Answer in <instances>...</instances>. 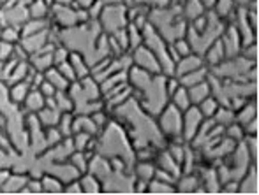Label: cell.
I'll list each match as a JSON object with an SVG mask.
<instances>
[{"label": "cell", "instance_id": "cell-16", "mask_svg": "<svg viewBox=\"0 0 259 195\" xmlns=\"http://www.w3.org/2000/svg\"><path fill=\"white\" fill-rule=\"evenodd\" d=\"M133 174L136 176V179H140V181L150 183L155 176V162H138Z\"/></svg>", "mask_w": 259, "mask_h": 195}, {"label": "cell", "instance_id": "cell-14", "mask_svg": "<svg viewBox=\"0 0 259 195\" xmlns=\"http://www.w3.org/2000/svg\"><path fill=\"white\" fill-rule=\"evenodd\" d=\"M23 107L28 111V113H37L45 107V95L39 92L37 88H30V92L27 93L23 102Z\"/></svg>", "mask_w": 259, "mask_h": 195}, {"label": "cell", "instance_id": "cell-13", "mask_svg": "<svg viewBox=\"0 0 259 195\" xmlns=\"http://www.w3.org/2000/svg\"><path fill=\"white\" fill-rule=\"evenodd\" d=\"M208 72H210V69H208L206 65H203V67L196 69V71H191V72H187V74L180 76L178 81H180L182 86L189 88V86H194V85H198V83L205 81V79L208 78Z\"/></svg>", "mask_w": 259, "mask_h": 195}, {"label": "cell", "instance_id": "cell-12", "mask_svg": "<svg viewBox=\"0 0 259 195\" xmlns=\"http://www.w3.org/2000/svg\"><path fill=\"white\" fill-rule=\"evenodd\" d=\"M79 185H81V192L83 193H99L103 192V181H101L97 176H94L92 172H83L78 178Z\"/></svg>", "mask_w": 259, "mask_h": 195}, {"label": "cell", "instance_id": "cell-6", "mask_svg": "<svg viewBox=\"0 0 259 195\" xmlns=\"http://www.w3.org/2000/svg\"><path fill=\"white\" fill-rule=\"evenodd\" d=\"M203 65H205L203 56L198 55V53H191V55L184 56V58H180V60L175 62L173 76L175 78H180V76L187 74V72H191V71H196V69L203 67Z\"/></svg>", "mask_w": 259, "mask_h": 195}, {"label": "cell", "instance_id": "cell-25", "mask_svg": "<svg viewBox=\"0 0 259 195\" xmlns=\"http://www.w3.org/2000/svg\"><path fill=\"white\" fill-rule=\"evenodd\" d=\"M127 41H129V53L134 51L138 46L143 44V30L134 27L133 23H127Z\"/></svg>", "mask_w": 259, "mask_h": 195}, {"label": "cell", "instance_id": "cell-36", "mask_svg": "<svg viewBox=\"0 0 259 195\" xmlns=\"http://www.w3.org/2000/svg\"><path fill=\"white\" fill-rule=\"evenodd\" d=\"M74 0H53L55 6H71Z\"/></svg>", "mask_w": 259, "mask_h": 195}, {"label": "cell", "instance_id": "cell-8", "mask_svg": "<svg viewBox=\"0 0 259 195\" xmlns=\"http://www.w3.org/2000/svg\"><path fill=\"white\" fill-rule=\"evenodd\" d=\"M203 60H205V65L208 69H211V67H215V65L224 62L226 51H224V46H222L221 39H215V41L208 46L206 51L203 53Z\"/></svg>", "mask_w": 259, "mask_h": 195}, {"label": "cell", "instance_id": "cell-23", "mask_svg": "<svg viewBox=\"0 0 259 195\" xmlns=\"http://www.w3.org/2000/svg\"><path fill=\"white\" fill-rule=\"evenodd\" d=\"M55 104H57V109L60 113H74V102H72L67 90H60L55 93Z\"/></svg>", "mask_w": 259, "mask_h": 195}, {"label": "cell", "instance_id": "cell-9", "mask_svg": "<svg viewBox=\"0 0 259 195\" xmlns=\"http://www.w3.org/2000/svg\"><path fill=\"white\" fill-rule=\"evenodd\" d=\"M175 190L177 192H182V193H194V190L201 185V179H199V174H194L192 172H182L180 176L177 178L175 181Z\"/></svg>", "mask_w": 259, "mask_h": 195}, {"label": "cell", "instance_id": "cell-17", "mask_svg": "<svg viewBox=\"0 0 259 195\" xmlns=\"http://www.w3.org/2000/svg\"><path fill=\"white\" fill-rule=\"evenodd\" d=\"M169 53H171V58L177 62V60L184 58V56L191 55L192 49H191V44H189V41L185 37H180L177 39V41L169 42Z\"/></svg>", "mask_w": 259, "mask_h": 195}, {"label": "cell", "instance_id": "cell-5", "mask_svg": "<svg viewBox=\"0 0 259 195\" xmlns=\"http://www.w3.org/2000/svg\"><path fill=\"white\" fill-rule=\"evenodd\" d=\"M219 39H221L222 46H224L226 58H233V56L240 55V51H242V37H240L238 30L231 23H226Z\"/></svg>", "mask_w": 259, "mask_h": 195}, {"label": "cell", "instance_id": "cell-32", "mask_svg": "<svg viewBox=\"0 0 259 195\" xmlns=\"http://www.w3.org/2000/svg\"><path fill=\"white\" fill-rule=\"evenodd\" d=\"M55 67H57L58 71H60V74L64 76V78L67 79L69 83H74L76 81V74H74V71H72L71 63H69V60H65V62L55 65Z\"/></svg>", "mask_w": 259, "mask_h": 195}, {"label": "cell", "instance_id": "cell-26", "mask_svg": "<svg viewBox=\"0 0 259 195\" xmlns=\"http://www.w3.org/2000/svg\"><path fill=\"white\" fill-rule=\"evenodd\" d=\"M72 123H74V113H60V120L57 123V128L62 134V137L72 136Z\"/></svg>", "mask_w": 259, "mask_h": 195}, {"label": "cell", "instance_id": "cell-24", "mask_svg": "<svg viewBox=\"0 0 259 195\" xmlns=\"http://www.w3.org/2000/svg\"><path fill=\"white\" fill-rule=\"evenodd\" d=\"M213 121L217 125H222V127H228L229 123L235 121V111L228 106H219L213 114Z\"/></svg>", "mask_w": 259, "mask_h": 195}, {"label": "cell", "instance_id": "cell-33", "mask_svg": "<svg viewBox=\"0 0 259 195\" xmlns=\"http://www.w3.org/2000/svg\"><path fill=\"white\" fill-rule=\"evenodd\" d=\"M103 9H104V4L101 2V0H96V2H94L92 6L87 9V13H89L90 20L97 21V20H99V16H101V13H103Z\"/></svg>", "mask_w": 259, "mask_h": 195}, {"label": "cell", "instance_id": "cell-31", "mask_svg": "<svg viewBox=\"0 0 259 195\" xmlns=\"http://www.w3.org/2000/svg\"><path fill=\"white\" fill-rule=\"evenodd\" d=\"M147 192H150V193H177V190H175V185H171V183L160 181V179L154 178L150 183H148Z\"/></svg>", "mask_w": 259, "mask_h": 195}, {"label": "cell", "instance_id": "cell-18", "mask_svg": "<svg viewBox=\"0 0 259 195\" xmlns=\"http://www.w3.org/2000/svg\"><path fill=\"white\" fill-rule=\"evenodd\" d=\"M235 9H236L235 0H217V2H215V6L211 7V11H213V13L217 14L222 21H226V23H228L229 18L233 16Z\"/></svg>", "mask_w": 259, "mask_h": 195}, {"label": "cell", "instance_id": "cell-27", "mask_svg": "<svg viewBox=\"0 0 259 195\" xmlns=\"http://www.w3.org/2000/svg\"><path fill=\"white\" fill-rule=\"evenodd\" d=\"M219 106H221L219 100L215 99L213 95H208L206 99H203L201 102L198 104V109L201 111L203 118H213V114H215V111H217Z\"/></svg>", "mask_w": 259, "mask_h": 195}, {"label": "cell", "instance_id": "cell-35", "mask_svg": "<svg viewBox=\"0 0 259 195\" xmlns=\"http://www.w3.org/2000/svg\"><path fill=\"white\" fill-rule=\"evenodd\" d=\"M74 2L78 4V7H81V9H89L96 0H74Z\"/></svg>", "mask_w": 259, "mask_h": 195}, {"label": "cell", "instance_id": "cell-30", "mask_svg": "<svg viewBox=\"0 0 259 195\" xmlns=\"http://www.w3.org/2000/svg\"><path fill=\"white\" fill-rule=\"evenodd\" d=\"M224 136L229 137L231 141H235V143H242V141L245 139V130H243V127L240 123L233 121L228 127H224Z\"/></svg>", "mask_w": 259, "mask_h": 195}, {"label": "cell", "instance_id": "cell-7", "mask_svg": "<svg viewBox=\"0 0 259 195\" xmlns=\"http://www.w3.org/2000/svg\"><path fill=\"white\" fill-rule=\"evenodd\" d=\"M238 193H257V164L250 162L245 174L238 179Z\"/></svg>", "mask_w": 259, "mask_h": 195}, {"label": "cell", "instance_id": "cell-10", "mask_svg": "<svg viewBox=\"0 0 259 195\" xmlns=\"http://www.w3.org/2000/svg\"><path fill=\"white\" fill-rule=\"evenodd\" d=\"M67 60H69V63H71L74 74H76V81H79V79L90 76V65H89V62H87L85 56H83L81 53H78V51L69 53Z\"/></svg>", "mask_w": 259, "mask_h": 195}, {"label": "cell", "instance_id": "cell-4", "mask_svg": "<svg viewBox=\"0 0 259 195\" xmlns=\"http://www.w3.org/2000/svg\"><path fill=\"white\" fill-rule=\"evenodd\" d=\"M131 58H133V65L150 72V74H162V67H160L157 56L145 44L138 46L134 51H131Z\"/></svg>", "mask_w": 259, "mask_h": 195}, {"label": "cell", "instance_id": "cell-22", "mask_svg": "<svg viewBox=\"0 0 259 195\" xmlns=\"http://www.w3.org/2000/svg\"><path fill=\"white\" fill-rule=\"evenodd\" d=\"M28 92H30V85H28L27 81H18V83H14V85H11L9 99L13 100L14 104H21Z\"/></svg>", "mask_w": 259, "mask_h": 195}, {"label": "cell", "instance_id": "cell-1", "mask_svg": "<svg viewBox=\"0 0 259 195\" xmlns=\"http://www.w3.org/2000/svg\"><path fill=\"white\" fill-rule=\"evenodd\" d=\"M157 125L164 137H167L169 141L182 139V111L177 109L171 102H167L157 113Z\"/></svg>", "mask_w": 259, "mask_h": 195}, {"label": "cell", "instance_id": "cell-34", "mask_svg": "<svg viewBox=\"0 0 259 195\" xmlns=\"http://www.w3.org/2000/svg\"><path fill=\"white\" fill-rule=\"evenodd\" d=\"M37 90H39V92H41L45 97H53L55 93H57V88H55V86H53L50 81H46V78H45V81H42L41 85H39V88H37Z\"/></svg>", "mask_w": 259, "mask_h": 195}, {"label": "cell", "instance_id": "cell-37", "mask_svg": "<svg viewBox=\"0 0 259 195\" xmlns=\"http://www.w3.org/2000/svg\"><path fill=\"white\" fill-rule=\"evenodd\" d=\"M215 2H217V0H201V4L205 6V9H211V7L215 6Z\"/></svg>", "mask_w": 259, "mask_h": 195}, {"label": "cell", "instance_id": "cell-28", "mask_svg": "<svg viewBox=\"0 0 259 195\" xmlns=\"http://www.w3.org/2000/svg\"><path fill=\"white\" fill-rule=\"evenodd\" d=\"M41 185H42V192H55V193L64 192V183H62L57 176H55V178L50 174L42 176Z\"/></svg>", "mask_w": 259, "mask_h": 195}, {"label": "cell", "instance_id": "cell-21", "mask_svg": "<svg viewBox=\"0 0 259 195\" xmlns=\"http://www.w3.org/2000/svg\"><path fill=\"white\" fill-rule=\"evenodd\" d=\"M169 102L173 104L177 109H180L182 113H184L185 109H189V107L192 106L191 104V99H189V92H187V88L185 86H178V90L177 92L171 95V99H169Z\"/></svg>", "mask_w": 259, "mask_h": 195}, {"label": "cell", "instance_id": "cell-19", "mask_svg": "<svg viewBox=\"0 0 259 195\" xmlns=\"http://www.w3.org/2000/svg\"><path fill=\"white\" fill-rule=\"evenodd\" d=\"M45 78H46V81H50L55 88H57V92H60V90H67L69 86H71V83H69L67 79L60 74V71H58L55 65L53 67H50L48 71H45Z\"/></svg>", "mask_w": 259, "mask_h": 195}, {"label": "cell", "instance_id": "cell-3", "mask_svg": "<svg viewBox=\"0 0 259 195\" xmlns=\"http://www.w3.org/2000/svg\"><path fill=\"white\" fill-rule=\"evenodd\" d=\"M203 114L198 109V106H191L189 109H185L182 113V139L185 143H191L194 139V136L198 134L199 127L203 123Z\"/></svg>", "mask_w": 259, "mask_h": 195}, {"label": "cell", "instance_id": "cell-20", "mask_svg": "<svg viewBox=\"0 0 259 195\" xmlns=\"http://www.w3.org/2000/svg\"><path fill=\"white\" fill-rule=\"evenodd\" d=\"M37 120L41 121L42 127H57L58 120H60V111L52 109V107H42L41 111H37Z\"/></svg>", "mask_w": 259, "mask_h": 195}, {"label": "cell", "instance_id": "cell-11", "mask_svg": "<svg viewBox=\"0 0 259 195\" xmlns=\"http://www.w3.org/2000/svg\"><path fill=\"white\" fill-rule=\"evenodd\" d=\"M180 7H182V16H184V20L187 21V23L206 13L201 0H184Z\"/></svg>", "mask_w": 259, "mask_h": 195}, {"label": "cell", "instance_id": "cell-29", "mask_svg": "<svg viewBox=\"0 0 259 195\" xmlns=\"http://www.w3.org/2000/svg\"><path fill=\"white\" fill-rule=\"evenodd\" d=\"M69 160H71V164L74 165L76 171H78L79 174L89 171V158H87L85 151H72Z\"/></svg>", "mask_w": 259, "mask_h": 195}, {"label": "cell", "instance_id": "cell-2", "mask_svg": "<svg viewBox=\"0 0 259 195\" xmlns=\"http://www.w3.org/2000/svg\"><path fill=\"white\" fill-rule=\"evenodd\" d=\"M99 25L104 34H115L116 30L127 27V7L122 4H113V6H104L103 13L99 16Z\"/></svg>", "mask_w": 259, "mask_h": 195}, {"label": "cell", "instance_id": "cell-15", "mask_svg": "<svg viewBox=\"0 0 259 195\" xmlns=\"http://www.w3.org/2000/svg\"><path fill=\"white\" fill-rule=\"evenodd\" d=\"M187 92H189V99H191L192 106H198V104L201 102L203 99H206L208 95H211L210 85H208L206 79L203 83H198V85H194V86H189Z\"/></svg>", "mask_w": 259, "mask_h": 195}]
</instances>
